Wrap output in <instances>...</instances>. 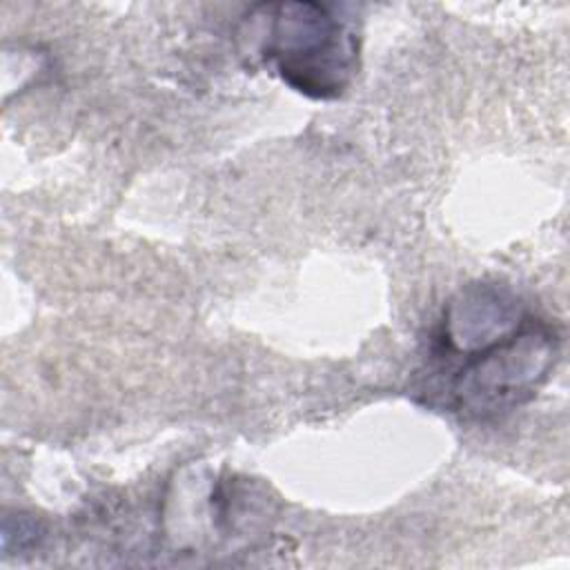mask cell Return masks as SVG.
<instances>
[{"label": "cell", "instance_id": "cell-1", "mask_svg": "<svg viewBox=\"0 0 570 570\" xmlns=\"http://www.w3.org/2000/svg\"><path fill=\"white\" fill-rule=\"evenodd\" d=\"M258 53L292 89L309 98H338L356 73L354 29L318 2H269L249 11Z\"/></svg>", "mask_w": 570, "mask_h": 570}, {"label": "cell", "instance_id": "cell-3", "mask_svg": "<svg viewBox=\"0 0 570 570\" xmlns=\"http://www.w3.org/2000/svg\"><path fill=\"white\" fill-rule=\"evenodd\" d=\"M448 341L459 350L497 343L519 325V301L497 287H470L461 292L445 316Z\"/></svg>", "mask_w": 570, "mask_h": 570}, {"label": "cell", "instance_id": "cell-2", "mask_svg": "<svg viewBox=\"0 0 570 570\" xmlns=\"http://www.w3.org/2000/svg\"><path fill=\"white\" fill-rule=\"evenodd\" d=\"M557 341L548 330H525L494 343L454 383L463 412L485 416L528 399L554 365Z\"/></svg>", "mask_w": 570, "mask_h": 570}]
</instances>
